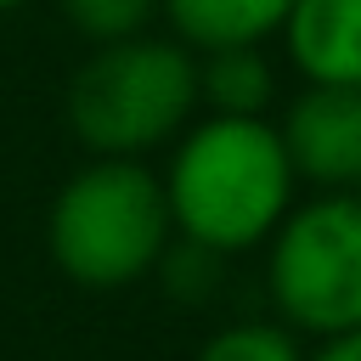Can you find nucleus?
<instances>
[{
  "instance_id": "13",
  "label": "nucleus",
  "mask_w": 361,
  "mask_h": 361,
  "mask_svg": "<svg viewBox=\"0 0 361 361\" xmlns=\"http://www.w3.org/2000/svg\"><path fill=\"white\" fill-rule=\"evenodd\" d=\"M17 6H28V0H0V11H17Z\"/></svg>"
},
{
  "instance_id": "5",
  "label": "nucleus",
  "mask_w": 361,
  "mask_h": 361,
  "mask_svg": "<svg viewBox=\"0 0 361 361\" xmlns=\"http://www.w3.org/2000/svg\"><path fill=\"white\" fill-rule=\"evenodd\" d=\"M276 135L293 180H310L316 192H361V85H305L282 107Z\"/></svg>"
},
{
  "instance_id": "1",
  "label": "nucleus",
  "mask_w": 361,
  "mask_h": 361,
  "mask_svg": "<svg viewBox=\"0 0 361 361\" xmlns=\"http://www.w3.org/2000/svg\"><path fill=\"white\" fill-rule=\"evenodd\" d=\"M175 237H192L214 254L259 248L276 220L293 209V164L271 118L197 113L158 175Z\"/></svg>"
},
{
  "instance_id": "10",
  "label": "nucleus",
  "mask_w": 361,
  "mask_h": 361,
  "mask_svg": "<svg viewBox=\"0 0 361 361\" xmlns=\"http://www.w3.org/2000/svg\"><path fill=\"white\" fill-rule=\"evenodd\" d=\"M68 28L90 45H107V39H130V34H147V23L158 17V0H56Z\"/></svg>"
},
{
  "instance_id": "8",
  "label": "nucleus",
  "mask_w": 361,
  "mask_h": 361,
  "mask_svg": "<svg viewBox=\"0 0 361 361\" xmlns=\"http://www.w3.org/2000/svg\"><path fill=\"white\" fill-rule=\"evenodd\" d=\"M288 6L293 0H158V11L169 17L175 39L192 45V51L265 45V39H276Z\"/></svg>"
},
{
  "instance_id": "7",
  "label": "nucleus",
  "mask_w": 361,
  "mask_h": 361,
  "mask_svg": "<svg viewBox=\"0 0 361 361\" xmlns=\"http://www.w3.org/2000/svg\"><path fill=\"white\" fill-rule=\"evenodd\" d=\"M276 62L265 45H214L197 51V107L226 118H271Z\"/></svg>"
},
{
  "instance_id": "3",
  "label": "nucleus",
  "mask_w": 361,
  "mask_h": 361,
  "mask_svg": "<svg viewBox=\"0 0 361 361\" xmlns=\"http://www.w3.org/2000/svg\"><path fill=\"white\" fill-rule=\"evenodd\" d=\"M197 118V51L158 34L96 45L68 85V130L90 158H141Z\"/></svg>"
},
{
  "instance_id": "12",
  "label": "nucleus",
  "mask_w": 361,
  "mask_h": 361,
  "mask_svg": "<svg viewBox=\"0 0 361 361\" xmlns=\"http://www.w3.org/2000/svg\"><path fill=\"white\" fill-rule=\"evenodd\" d=\"M305 361H361V327L322 338V344H316V355H305Z\"/></svg>"
},
{
  "instance_id": "6",
  "label": "nucleus",
  "mask_w": 361,
  "mask_h": 361,
  "mask_svg": "<svg viewBox=\"0 0 361 361\" xmlns=\"http://www.w3.org/2000/svg\"><path fill=\"white\" fill-rule=\"evenodd\" d=\"M276 39L305 85H361V0H293Z\"/></svg>"
},
{
  "instance_id": "11",
  "label": "nucleus",
  "mask_w": 361,
  "mask_h": 361,
  "mask_svg": "<svg viewBox=\"0 0 361 361\" xmlns=\"http://www.w3.org/2000/svg\"><path fill=\"white\" fill-rule=\"evenodd\" d=\"M220 259H226V254H214V248H203V243H192V237H169L152 271L164 276V288H169L175 299H209L214 282H220Z\"/></svg>"
},
{
  "instance_id": "4",
  "label": "nucleus",
  "mask_w": 361,
  "mask_h": 361,
  "mask_svg": "<svg viewBox=\"0 0 361 361\" xmlns=\"http://www.w3.org/2000/svg\"><path fill=\"white\" fill-rule=\"evenodd\" d=\"M259 248L282 327L310 338L361 327V192H316L310 203H293Z\"/></svg>"
},
{
  "instance_id": "9",
  "label": "nucleus",
  "mask_w": 361,
  "mask_h": 361,
  "mask_svg": "<svg viewBox=\"0 0 361 361\" xmlns=\"http://www.w3.org/2000/svg\"><path fill=\"white\" fill-rule=\"evenodd\" d=\"M192 361H305V350L282 322H231Z\"/></svg>"
},
{
  "instance_id": "2",
  "label": "nucleus",
  "mask_w": 361,
  "mask_h": 361,
  "mask_svg": "<svg viewBox=\"0 0 361 361\" xmlns=\"http://www.w3.org/2000/svg\"><path fill=\"white\" fill-rule=\"evenodd\" d=\"M169 237L175 226L164 186L141 158L79 164L45 209V248L56 271L90 293H113L152 276Z\"/></svg>"
}]
</instances>
